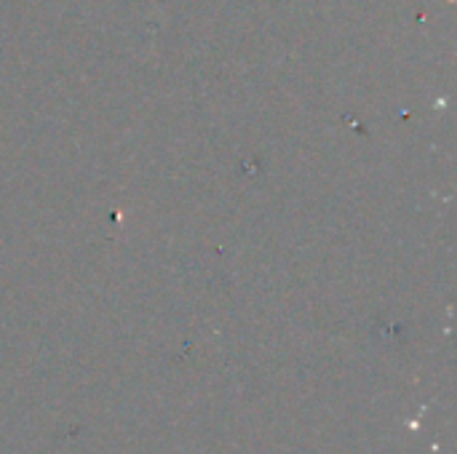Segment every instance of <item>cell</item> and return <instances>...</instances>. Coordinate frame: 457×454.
Masks as SVG:
<instances>
[]
</instances>
